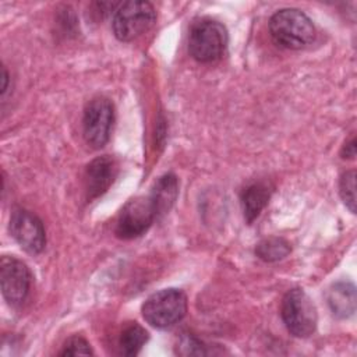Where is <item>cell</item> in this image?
<instances>
[{"mask_svg":"<svg viewBox=\"0 0 357 357\" xmlns=\"http://www.w3.org/2000/svg\"><path fill=\"white\" fill-rule=\"evenodd\" d=\"M269 33L276 45L286 49H303L315 38L310 17L297 8H282L269 20Z\"/></svg>","mask_w":357,"mask_h":357,"instance_id":"obj_1","label":"cell"},{"mask_svg":"<svg viewBox=\"0 0 357 357\" xmlns=\"http://www.w3.org/2000/svg\"><path fill=\"white\" fill-rule=\"evenodd\" d=\"M227 40L229 35L223 24L216 20L202 18L190 28L188 52L199 63H213L223 56Z\"/></svg>","mask_w":357,"mask_h":357,"instance_id":"obj_2","label":"cell"},{"mask_svg":"<svg viewBox=\"0 0 357 357\" xmlns=\"http://www.w3.org/2000/svg\"><path fill=\"white\" fill-rule=\"evenodd\" d=\"M187 297L178 289H163L151 294L142 304L144 319L156 329H166L184 318Z\"/></svg>","mask_w":357,"mask_h":357,"instance_id":"obj_3","label":"cell"},{"mask_svg":"<svg viewBox=\"0 0 357 357\" xmlns=\"http://www.w3.org/2000/svg\"><path fill=\"white\" fill-rule=\"evenodd\" d=\"M156 21V11L148 1H126L114 10L112 26L121 42H131L149 31Z\"/></svg>","mask_w":357,"mask_h":357,"instance_id":"obj_4","label":"cell"},{"mask_svg":"<svg viewBox=\"0 0 357 357\" xmlns=\"http://www.w3.org/2000/svg\"><path fill=\"white\" fill-rule=\"evenodd\" d=\"M280 314L287 331L296 337H308L317 328L315 304L303 289H291L284 294Z\"/></svg>","mask_w":357,"mask_h":357,"instance_id":"obj_5","label":"cell"},{"mask_svg":"<svg viewBox=\"0 0 357 357\" xmlns=\"http://www.w3.org/2000/svg\"><path fill=\"white\" fill-rule=\"evenodd\" d=\"M114 123L113 103L105 98L98 96L89 100L84 110L82 132L86 144L99 149L106 145Z\"/></svg>","mask_w":357,"mask_h":357,"instance_id":"obj_6","label":"cell"},{"mask_svg":"<svg viewBox=\"0 0 357 357\" xmlns=\"http://www.w3.org/2000/svg\"><path fill=\"white\" fill-rule=\"evenodd\" d=\"M156 218L153 204L148 197H137L128 201L119 213L116 222V234L120 238L130 240L144 234Z\"/></svg>","mask_w":357,"mask_h":357,"instance_id":"obj_7","label":"cell"},{"mask_svg":"<svg viewBox=\"0 0 357 357\" xmlns=\"http://www.w3.org/2000/svg\"><path fill=\"white\" fill-rule=\"evenodd\" d=\"M10 233L29 254H39L45 248V227L40 219L26 209L17 208L11 212Z\"/></svg>","mask_w":357,"mask_h":357,"instance_id":"obj_8","label":"cell"},{"mask_svg":"<svg viewBox=\"0 0 357 357\" xmlns=\"http://www.w3.org/2000/svg\"><path fill=\"white\" fill-rule=\"evenodd\" d=\"M31 272L28 266L14 258L3 257L0 261V283L6 301L11 305H20L25 301L31 287Z\"/></svg>","mask_w":357,"mask_h":357,"instance_id":"obj_9","label":"cell"},{"mask_svg":"<svg viewBox=\"0 0 357 357\" xmlns=\"http://www.w3.org/2000/svg\"><path fill=\"white\" fill-rule=\"evenodd\" d=\"M119 172L117 162L109 156L103 155L93 159L85 169L84 183L85 192L88 199H93L109 190L112 183L114 181Z\"/></svg>","mask_w":357,"mask_h":357,"instance_id":"obj_10","label":"cell"},{"mask_svg":"<svg viewBox=\"0 0 357 357\" xmlns=\"http://www.w3.org/2000/svg\"><path fill=\"white\" fill-rule=\"evenodd\" d=\"M326 301L332 314L337 318H349L356 312V287L350 282L333 283L326 293Z\"/></svg>","mask_w":357,"mask_h":357,"instance_id":"obj_11","label":"cell"},{"mask_svg":"<svg viewBox=\"0 0 357 357\" xmlns=\"http://www.w3.org/2000/svg\"><path fill=\"white\" fill-rule=\"evenodd\" d=\"M177 195H178L177 177L172 173H167L159 177V180L155 183L149 194V198L153 204L158 219L170 211V208L177 199Z\"/></svg>","mask_w":357,"mask_h":357,"instance_id":"obj_12","label":"cell"},{"mask_svg":"<svg viewBox=\"0 0 357 357\" xmlns=\"http://www.w3.org/2000/svg\"><path fill=\"white\" fill-rule=\"evenodd\" d=\"M272 188L265 181L252 183L241 192V208L244 218L248 223L258 218L262 209L268 205Z\"/></svg>","mask_w":357,"mask_h":357,"instance_id":"obj_13","label":"cell"},{"mask_svg":"<svg viewBox=\"0 0 357 357\" xmlns=\"http://www.w3.org/2000/svg\"><path fill=\"white\" fill-rule=\"evenodd\" d=\"M149 335L138 322H130L127 324L119 339V347L120 353L124 356H135L139 353L142 346L146 343Z\"/></svg>","mask_w":357,"mask_h":357,"instance_id":"obj_14","label":"cell"},{"mask_svg":"<svg viewBox=\"0 0 357 357\" xmlns=\"http://www.w3.org/2000/svg\"><path fill=\"white\" fill-rule=\"evenodd\" d=\"M289 252H290V245L287 244V241L278 237L262 240L255 248V254L266 262L279 261L284 258Z\"/></svg>","mask_w":357,"mask_h":357,"instance_id":"obj_15","label":"cell"},{"mask_svg":"<svg viewBox=\"0 0 357 357\" xmlns=\"http://www.w3.org/2000/svg\"><path fill=\"white\" fill-rule=\"evenodd\" d=\"M176 353L181 356H205V354H216L212 349H209L208 344L201 342L199 339L191 336V335H184L180 337L177 346H176Z\"/></svg>","mask_w":357,"mask_h":357,"instance_id":"obj_16","label":"cell"},{"mask_svg":"<svg viewBox=\"0 0 357 357\" xmlns=\"http://www.w3.org/2000/svg\"><path fill=\"white\" fill-rule=\"evenodd\" d=\"M339 192L346 206L356 212V172L350 170L342 174L339 181Z\"/></svg>","mask_w":357,"mask_h":357,"instance_id":"obj_17","label":"cell"},{"mask_svg":"<svg viewBox=\"0 0 357 357\" xmlns=\"http://www.w3.org/2000/svg\"><path fill=\"white\" fill-rule=\"evenodd\" d=\"M88 356L93 354L89 343L81 336H71L63 346L60 356Z\"/></svg>","mask_w":357,"mask_h":357,"instance_id":"obj_18","label":"cell"},{"mask_svg":"<svg viewBox=\"0 0 357 357\" xmlns=\"http://www.w3.org/2000/svg\"><path fill=\"white\" fill-rule=\"evenodd\" d=\"M342 155H343V158H353L356 155V141H354V138H351L350 142L344 144Z\"/></svg>","mask_w":357,"mask_h":357,"instance_id":"obj_19","label":"cell"},{"mask_svg":"<svg viewBox=\"0 0 357 357\" xmlns=\"http://www.w3.org/2000/svg\"><path fill=\"white\" fill-rule=\"evenodd\" d=\"M3 85H1V95H4L6 93V91H7V84H8V73H7V70L3 67Z\"/></svg>","mask_w":357,"mask_h":357,"instance_id":"obj_20","label":"cell"}]
</instances>
